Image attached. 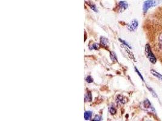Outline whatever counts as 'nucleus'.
<instances>
[{
	"label": "nucleus",
	"instance_id": "f8f14e48",
	"mask_svg": "<svg viewBox=\"0 0 162 121\" xmlns=\"http://www.w3.org/2000/svg\"><path fill=\"white\" fill-rule=\"evenodd\" d=\"M109 112H110V114H111V115H115V114H116L117 110H116L115 108L114 107V106H111V107H110L109 108Z\"/></svg>",
	"mask_w": 162,
	"mask_h": 121
},
{
	"label": "nucleus",
	"instance_id": "6e6552de",
	"mask_svg": "<svg viewBox=\"0 0 162 121\" xmlns=\"http://www.w3.org/2000/svg\"><path fill=\"white\" fill-rule=\"evenodd\" d=\"M92 99V93L90 92H87V93L84 95V100H85V101L91 102Z\"/></svg>",
	"mask_w": 162,
	"mask_h": 121
},
{
	"label": "nucleus",
	"instance_id": "0eeeda50",
	"mask_svg": "<svg viewBox=\"0 0 162 121\" xmlns=\"http://www.w3.org/2000/svg\"><path fill=\"white\" fill-rule=\"evenodd\" d=\"M92 112L91 111H87L84 113V118L86 120H90L92 118Z\"/></svg>",
	"mask_w": 162,
	"mask_h": 121
},
{
	"label": "nucleus",
	"instance_id": "f3484780",
	"mask_svg": "<svg viewBox=\"0 0 162 121\" xmlns=\"http://www.w3.org/2000/svg\"><path fill=\"white\" fill-rule=\"evenodd\" d=\"M159 45H160V47L162 49V33L160 35L159 37Z\"/></svg>",
	"mask_w": 162,
	"mask_h": 121
},
{
	"label": "nucleus",
	"instance_id": "39448f33",
	"mask_svg": "<svg viewBox=\"0 0 162 121\" xmlns=\"http://www.w3.org/2000/svg\"><path fill=\"white\" fill-rule=\"evenodd\" d=\"M119 6L120 7V10L122 11L128 8V4L126 1H120L119 3Z\"/></svg>",
	"mask_w": 162,
	"mask_h": 121
},
{
	"label": "nucleus",
	"instance_id": "7ed1b4c3",
	"mask_svg": "<svg viewBox=\"0 0 162 121\" xmlns=\"http://www.w3.org/2000/svg\"><path fill=\"white\" fill-rule=\"evenodd\" d=\"M138 24V21L137 20H133L130 24H128V29L130 31H134V30H135L137 28Z\"/></svg>",
	"mask_w": 162,
	"mask_h": 121
},
{
	"label": "nucleus",
	"instance_id": "f257e3e1",
	"mask_svg": "<svg viewBox=\"0 0 162 121\" xmlns=\"http://www.w3.org/2000/svg\"><path fill=\"white\" fill-rule=\"evenodd\" d=\"M145 50H146V56H147V57H148V58L149 59L150 61L152 63H156V58L155 56H154V55H153V54L152 53V51L151 50V48H150L149 45L148 44L146 45Z\"/></svg>",
	"mask_w": 162,
	"mask_h": 121
},
{
	"label": "nucleus",
	"instance_id": "f03ea898",
	"mask_svg": "<svg viewBox=\"0 0 162 121\" xmlns=\"http://www.w3.org/2000/svg\"><path fill=\"white\" fill-rule=\"evenodd\" d=\"M157 4L156 0H147L143 4V12L144 13H146L147 11L150 9L151 7L155 6Z\"/></svg>",
	"mask_w": 162,
	"mask_h": 121
},
{
	"label": "nucleus",
	"instance_id": "aec40b11",
	"mask_svg": "<svg viewBox=\"0 0 162 121\" xmlns=\"http://www.w3.org/2000/svg\"><path fill=\"white\" fill-rule=\"evenodd\" d=\"M135 72H137V73H138V76H140V78H141V79H142V80H143V81H144V79H143V76H142V74H140V72H138V69H137V68H135Z\"/></svg>",
	"mask_w": 162,
	"mask_h": 121
},
{
	"label": "nucleus",
	"instance_id": "dca6fc26",
	"mask_svg": "<svg viewBox=\"0 0 162 121\" xmlns=\"http://www.w3.org/2000/svg\"><path fill=\"white\" fill-rule=\"evenodd\" d=\"M101 120H102V117L99 115H96L95 116V118L92 119V120H97V121Z\"/></svg>",
	"mask_w": 162,
	"mask_h": 121
},
{
	"label": "nucleus",
	"instance_id": "ddd939ff",
	"mask_svg": "<svg viewBox=\"0 0 162 121\" xmlns=\"http://www.w3.org/2000/svg\"><path fill=\"white\" fill-rule=\"evenodd\" d=\"M144 105H145V107L147 108H151V104L150 103V102L148 100V99H146L145 102H144Z\"/></svg>",
	"mask_w": 162,
	"mask_h": 121
},
{
	"label": "nucleus",
	"instance_id": "2eb2a0df",
	"mask_svg": "<svg viewBox=\"0 0 162 121\" xmlns=\"http://www.w3.org/2000/svg\"><path fill=\"white\" fill-rule=\"evenodd\" d=\"M86 81L87 83H92L93 82L94 80H93V78L91 76H88L86 78Z\"/></svg>",
	"mask_w": 162,
	"mask_h": 121
},
{
	"label": "nucleus",
	"instance_id": "6ab92c4d",
	"mask_svg": "<svg viewBox=\"0 0 162 121\" xmlns=\"http://www.w3.org/2000/svg\"><path fill=\"white\" fill-rule=\"evenodd\" d=\"M148 88L149 89V90L151 92V93L152 94V95L154 96V97H157V95H156V93L154 92V91L152 90V89H151V88H149V87H148Z\"/></svg>",
	"mask_w": 162,
	"mask_h": 121
},
{
	"label": "nucleus",
	"instance_id": "a211bd4d",
	"mask_svg": "<svg viewBox=\"0 0 162 121\" xmlns=\"http://www.w3.org/2000/svg\"><path fill=\"white\" fill-rule=\"evenodd\" d=\"M119 40L120 41V42H122L123 44H124L125 45H126V46H127V47H128L129 48H131V47H130V45L126 42V41H123V40H121V39H119Z\"/></svg>",
	"mask_w": 162,
	"mask_h": 121
},
{
	"label": "nucleus",
	"instance_id": "20e7f679",
	"mask_svg": "<svg viewBox=\"0 0 162 121\" xmlns=\"http://www.w3.org/2000/svg\"><path fill=\"white\" fill-rule=\"evenodd\" d=\"M116 101L119 104H124L127 102V98H126L123 96L119 95L117 97Z\"/></svg>",
	"mask_w": 162,
	"mask_h": 121
},
{
	"label": "nucleus",
	"instance_id": "423d86ee",
	"mask_svg": "<svg viewBox=\"0 0 162 121\" xmlns=\"http://www.w3.org/2000/svg\"><path fill=\"white\" fill-rule=\"evenodd\" d=\"M100 43L101 45H103V46L105 47H108V40L105 37H101L100 38Z\"/></svg>",
	"mask_w": 162,
	"mask_h": 121
},
{
	"label": "nucleus",
	"instance_id": "4468645a",
	"mask_svg": "<svg viewBox=\"0 0 162 121\" xmlns=\"http://www.w3.org/2000/svg\"><path fill=\"white\" fill-rule=\"evenodd\" d=\"M110 58H111V59L112 61H117V56L115 54V53H114V52H110Z\"/></svg>",
	"mask_w": 162,
	"mask_h": 121
},
{
	"label": "nucleus",
	"instance_id": "9b49d317",
	"mask_svg": "<svg viewBox=\"0 0 162 121\" xmlns=\"http://www.w3.org/2000/svg\"><path fill=\"white\" fill-rule=\"evenodd\" d=\"M88 5H89V6L91 7V9L93 11H94V12H98V9H97V7H96V6H95L94 4H93V3H89V4H88Z\"/></svg>",
	"mask_w": 162,
	"mask_h": 121
},
{
	"label": "nucleus",
	"instance_id": "1a4fd4ad",
	"mask_svg": "<svg viewBox=\"0 0 162 121\" xmlns=\"http://www.w3.org/2000/svg\"><path fill=\"white\" fill-rule=\"evenodd\" d=\"M151 73H152L154 76H155L156 77H157V78H158L159 79L162 80V75H161V74H160L158 72H156L154 70H151Z\"/></svg>",
	"mask_w": 162,
	"mask_h": 121
},
{
	"label": "nucleus",
	"instance_id": "9d476101",
	"mask_svg": "<svg viewBox=\"0 0 162 121\" xmlns=\"http://www.w3.org/2000/svg\"><path fill=\"white\" fill-rule=\"evenodd\" d=\"M100 48V45L97 43H94L89 46L90 50H97Z\"/></svg>",
	"mask_w": 162,
	"mask_h": 121
}]
</instances>
